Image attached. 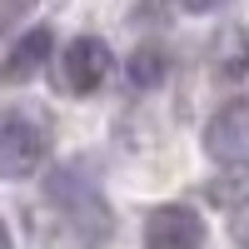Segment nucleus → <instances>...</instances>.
Segmentation results:
<instances>
[{"mask_svg": "<svg viewBox=\"0 0 249 249\" xmlns=\"http://www.w3.org/2000/svg\"><path fill=\"white\" fill-rule=\"evenodd\" d=\"M175 5H179L184 15H214V10L230 5V0H175Z\"/></svg>", "mask_w": 249, "mask_h": 249, "instance_id": "10", "label": "nucleus"}, {"mask_svg": "<svg viewBox=\"0 0 249 249\" xmlns=\"http://www.w3.org/2000/svg\"><path fill=\"white\" fill-rule=\"evenodd\" d=\"M204 155L224 170H244L249 164V100L219 105L204 124Z\"/></svg>", "mask_w": 249, "mask_h": 249, "instance_id": "4", "label": "nucleus"}, {"mask_svg": "<svg viewBox=\"0 0 249 249\" xmlns=\"http://www.w3.org/2000/svg\"><path fill=\"white\" fill-rule=\"evenodd\" d=\"M110 70H115V55H110L105 40H100V35H75L70 45H65V55H60L55 80L70 95H95L110 80Z\"/></svg>", "mask_w": 249, "mask_h": 249, "instance_id": "3", "label": "nucleus"}, {"mask_svg": "<svg viewBox=\"0 0 249 249\" xmlns=\"http://www.w3.org/2000/svg\"><path fill=\"white\" fill-rule=\"evenodd\" d=\"M50 55H55V30H50V25H30V30H20V40L10 45V55H5V80H10V85H25V80H35L40 70L50 65Z\"/></svg>", "mask_w": 249, "mask_h": 249, "instance_id": "6", "label": "nucleus"}, {"mask_svg": "<svg viewBox=\"0 0 249 249\" xmlns=\"http://www.w3.org/2000/svg\"><path fill=\"white\" fill-rule=\"evenodd\" d=\"M214 65H219V75H230V80L249 75V30L244 25H224L214 35Z\"/></svg>", "mask_w": 249, "mask_h": 249, "instance_id": "7", "label": "nucleus"}, {"mask_svg": "<svg viewBox=\"0 0 249 249\" xmlns=\"http://www.w3.org/2000/svg\"><path fill=\"white\" fill-rule=\"evenodd\" d=\"M164 75H170V60H164L160 45H140V50L130 55V85H135V90L164 85Z\"/></svg>", "mask_w": 249, "mask_h": 249, "instance_id": "8", "label": "nucleus"}, {"mask_svg": "<svg viewBox=\"0 0 249 249\" xmlns=\"http://www.w3.org/2000/svg\"><path fill=\"white\" fill-rule=\"evenodd\" d=\"M45 199H50V210H60V219L70 224V234L85 249L110 239L115 214H110V204H105V195H100V184L90 179L85 164H60V170H50Z\"/></svg>", "mask_w": 249, "mask_h": 249, "instance_id": "1", "label": "nucleus"}, {"mask_svg": "<svg viewBox=\"0 0 249 249\" xmlns=\"http://www.w3.org/2000/svg\"><path fill=\"white\" fill-rule=\"evenodd\" d=\"M144 249H204V219L190 204H155L144 219Z\"/></svg>", "mask_w": 249, "mask_h": 249, "instance_id": "5", "label": "nucleus"}, {"mask_svg": "<svg viewBox=\"0 0 249 249\" xmlns=\"http://www.w3.org/2000/svg\"><path fill=\"white\" fill-rule=\"evenodd\" d=\"M45 160V130L25 110H0V179H25Z\"/></svg>", "mask_w": 249, "mask_h": 249, "instance_id": "2", "label": "nucleus"}, {"mask_svg": "<svg viewBox=\"0 0 249 249\" xmlns=\"http://www.w3.org/2000/svg\"><path fill=\"white\" fill-rule=\"evenodd\" d=\"M0 249H15V239H10V224L0 219Z\"/></svg>", "mask_w": 249, "mask_h": 249, "instance_id": "11", "label": "nucleus"}, {"mask_svg": "<svg viewBox=\"0 0 249 249\" xmlns=\"http://www.w3.org/2000/svg\"><path fill=\"white\" fill-rule=\"evenodd\" d=\"M230 234H234L239 249H249V199L234 204V214H230Z\"/></svg>", "mask_w": 249, "mask_h": 249, "instance_id": "9", "label": "nucleus"}]
</instances>
